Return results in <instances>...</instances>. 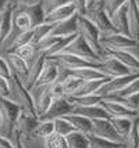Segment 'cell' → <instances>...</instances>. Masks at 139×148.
Segmentation results:
<instances>
[{"label":"cell","mask_w":139,"mask_h":148,"mask_svg":"<svg viewBox=\"0 0 139 148\" xmlns=\"http://www.w3.org/2000/svg\"><path fill=\"white\" fill-rule=\"evenodd\" d=\"M61 53H70V54H74V56H78V57L84 58V60L89 61V62H93V64H99L102 61V57L93 50L91 45L81 36L80 33L73 39V42L67 46Z\"/></svg>","instance_id":"obj_5"},{"label":"cell","mask_w":139,"mask_h":148,"mask_svg":"<svg viewBox=\"0 0 139 148\" xmlns=\"http://www.w3.org/2000/svg\"><path fill=\"white\" fill-rule=\"evenodd\" d=\"M111 22L120 33H124L127 36H131L129 21H128V3H125L124 6H121L115 13L113 14Z\"/></svg>","instance_id":"obj_20"},{"label":"cell","mask_w":139,"mask_h":148,"mask_svg":"<svg viewBox=\"0 0 139 148\" xmlns=\"http://www.w3.org/2000/svg\"><path fill=\"white\" fill-rule=\"evenodd\" d=\"M53 100L54 98L52 97V94L49 93L47 87L39 91V97H38V100H36V114H38V118L46 112L47 108L50 107V104L53 103Z\"/></svg>","instance_id":"obj_32"},{"label":"cell","mask_w":139,"mask_h":148,"mask_svg":"<svg viewBox=\"0 0 139 148\" xmlns=\"http://www.w3.org/2000/svg\"><path fill=\"white\" fill-rule=\"evenodd\" d=\"M53 122H54V133L63 136V137H66V136H68L70 133L75 132V127H74V126L68 122V121H67L64 116L54 119Z\"/></svg>","instance_id":"obj_35"},{"label":"cell","mask_w":139,"mask_h":148,"mask_svg":"<svg viewBox=\"0 0 139 148\" xmlns=\"http://www.w3.org/2000/svg\"><path fill=\"white\" fill-rule=\"evenodd\" d=\"M138 122H139V116L133 119L132 127L129 130V133L124 138L122 145L124 148H139V129H138Z\"/></svg>","instance_id":"obj_34"},{"label":"cell","mask_w":139,"mask_h":148,"mask_svg":"<svg viewBox=\"0 0 139 148\" xmlns=\"http://www.w3.org/2000/svg\"><path fill=\"white\" fill-rule=\"evenodd\" d=\"M74 3V6L77 7V13L84 15L88 10V0H71Z\"/></svg>","instance_id":"obj_46"},{"label":"cell","mask_w":139,"mask_h":148,"mask_svg":"<svg viewBox=\"0 0 139 148\" xmlns=\"http://www.w3.org/2000/svg\"><path fill=\"white\" fill-rule=\"evenodd\" d=\"M92 134L122 144V138L118 136V133L113 127L111 122L109 119H95V121H92Z\"/></svg>","instance_id":"obj_14"},{"label":"cell","mask_w":139,"mask_h":148,"mask_svg":"<svg viewBox=\"0 0 139 148\" xmlns=\"http://www.w3.org/2000/svg\"><path fill=\"white\" fill-rule=\"evenodd\" d=\"M45 148H68L66 141V137L53 133L45 138Z\"/></svg>","instance_id":"obj_38"},{"label":"cell","mask_w":139,"mask_h":148,"mask_svg":"<svg viewBox=\"0 0 139 148\" xmlns=\"http://www.w3.org/2000/svg\"><path fill=\"white\" fill-rule=\"evenodd\" d=\"M103 1H104V10L109 14V17L111 18L113 14L115 13L121 6H124L125 3H128L129 0H103Z\"/></svg>","instance_id":"obj_40"},{"label":"cell","mask_w":139,"mask_h":148,"mask_svg":"<svg viewBox=\"0 0 139 148\" xmlns=\"http://www.w3.org/2000/svg\"><path fill=\"white\" fill-rule=\"evenodd\" d=\"M114 57L118 60L120 62L125 65L127 68H129L132 73L139 72V58L133 56L132 53L128 50H113V49H103V56L102 57Z\"/></svg>","instance_id":"obj_15"},{"label":"cell","mask_w":139,"mask_h":148,"mask_svg":"<svg viewBox=\"0 0 139 148\" xmlns=\"http://www.w3.org/2000/svg\"><path fill=\"white\" fill-rule=\"evenodd\" d=\"M1 125H3V121H1V115H0V130H1Z\"/></svg>","instance_id":"obj_52"},{"label":"cell","mask_w":139,"mask_h":148,"mask_svg":"<svg viewBox=\"0 0 139 148\" xmlns=\"http://www.w3.org/2000/svg\"><path fill=\"white\" fill-rule=\"evenodd\" d=\"M135 93H139V76L136 79H133L131 83L127 86L122 91H120V96H129V94H135Z\"/></svg>","instance_id":"obj_44"},{"label":"cell","mask_w":139,"mask_h":148,"mask_svg":"<svg viewBox=\"0 0 139 148\" xmlns=\"http://www.w3.org/2000/svg\"><path fill=\"white\" fill-rule=\"evenodd\" d=\"M39 122V118L36 115H32L25 110H21L20 115L15 121V125H14V130H17L22 136V138H33L35 130L38 127Z\"/></svg>","instance_id":"obj_8"},{"label":"cell","mask_w":139,"mask_h":148,"mask_svg":"<svg viewBox=\"0 0 139 148\" xmlns=\"http://www.w3.org/2000/svg\"><path fill=\"white\" fill-rule=\"evenodd\" d=\"M98 69L102 73H104L109 77H118L124 75L132 73L129 68H127L122 62H120L118 60L114 57H102V61L98 64Z\"/></svg>","instance_id":"obj_11"},{"label":"cell","mask_w":139,"mask_h":148,"mask_svg":"<svg viewBox=\"0 0 139 148\" xmlns=\"http://www.w3.org/2000/svg\"><path fill=\"white\" fill-rule=\"evenodd\" d=\"M13 53H15L18 57H21L22 60L25 61H29L32 60L33 56H35V46L33 45H24V46H20L17 49H14Z\"/></svg>","instance_id":"obj_39"},{"label":"cell","mask_w":139,"mask_h":148,"mask_svg":"<svg viewBox=\"0 0 139 148\" xmlns=\"http://www.w3.org/2000/svg\"><path fill=\"white\" fill-rule=\"evenodd\" d=\"M98 1H102V0H88V7L93 6V4H95V3H98Z\"/></svg>","instance_id":"obj_51"},{"label":"cell","mask_w":139,"mask_h":148,"mask_svg":"<svg viewBox=\"0 0 139 148\" xmlns=\"http://www.w3.org/2000/svg\"><path fill=\"white\" fill-rule=\"evenodd\" d=\"M138 76H139V72L124 75V76H118V77H111V79H109L106 83L100 87L96 94H99L102 97L110 96V94H118L120 91L124 90L127 86L131 83L133 79H136Z\"/></svg>","instance_id":"obj_9"},{"label":"cell","mask_w":139,"mask_h":148,"mask_svg":"<svg viewBox=\"0 0 139 148\" xmlns=\"http://www.w3.org/2000/svg\"><path fill=\"white\" fill-rule=\"evenodd\" d=\"M8 1H10V0H0V10H1L3 7L6 6V4L8 3Z\"/></svg>","instance_id":"obj_50"},{"label":"cell","mask_w":139,"mask_h":148,"mask_svg":"<svg viewBox=\"0 0 139 148\" xmlns=\"http://www.w3.org/2000/svg\"><path fill=\"white\" fill-rule=\"evenodd\" d=\"M138 1H139V0H138Z\"/></svg>","instance_id":"obj_56"},{"label":"cell","mask_w":139,"mask_h":148,"mask_svg":"<svg viewBox=\"0 0 139 148\" xmlns=\"http://www.w3.org/2000/svg\"><path fill=\"white\" fill-rule=\"evenodd\" d=\"M99 104L106 110V112L110 116H124V118H131V119H135L139 116L138 111L129 110V108H127L118 103H114V101H109V100L102 98V101Z\"/></svg>","instance_id":"obj_18"},{"label":"cell","mask_w":139,"mask_h":148,"mask_svg":"<svg viewBox=\"0 0 139 148\" xmlns=\"http://www.w3.org/2000/svg\"><path fill=\"white\" fill-rule=\"evenodd\" d=\"M73 104L68 101L67 97H61V98H56L53 100V103L50 104V107L47 108V111L42 116H39L40 121H54L57 118L66 116L68 114H71L74 111Z\"/></svg>","instance_id":"obj_10"},{"label":"cell","mask_w":139,"mask_h":148,"mask_svg":"<svg viewBox=\"0 0 139 148\" xmlns=\"http://www.w3.org/2000/svg\"><path fill=\"white\" fill-rule=\"evenodd\" d=\"M13 25L15 26L20 32L29 31V29H32L33 28L32 21H31V18H29V15L22 10V7H21V10H17V7H15L14 14H13Z\"/></svg>","instance_id":"obj_29"},{"label":"cell","mask_w":139,"mask_h":148,"mask_svg":"<svg viewBox=\"0 0 139 148\" xmlns=\"http://www.w3.org/2000/svg\"><path fill=\"white\" fill-rule=\"evenodd\" d=\"M17 4L10 0L6 6L0 10V47L10 36L13 31V14Z\"/></svg>","instance_id":"obj_12"},{"label":"cell","mask_w":139,"mask_h":148,"mask_svg":"<svg viewBox=\"0 0 139 148\" xmlns=\"http://www.w3.org/2000/svg\"><path fill=\"white\" fill-rule=\"evenodd\" d=\"M40 121V119H39ZM54 133V122L53 121H40L38 127L35 130V137L38 138H46Z\"/></svg>","instance_id":"obj_36"},{"label":"cell","mask_w":139,"mask_h":148,"mask_svg":"<svg viewBox=\"0 0 139 148\" xmlns=\"http://www.w3.org/2000/svg\"><path fill=\"white\" fill-rule=\"evenodd\" d=\"M59 68H60V64L57 61H54L52 58H47L46 57V61H45V65H43V69L40 72L39 77L36 79V82L31 87V94H35L36 91L39 93L40 90L46 89L47 86H50L52 83H54L56 80H59Z\"/></svg>","instance_id":"obj_6"},{"label":"cell","mask_w":139,"mask_h":148,"mask_svg":"<svg viewBox=\"0 0 139 148\" xmlns=\"http://www.w3.org/2000/svg\"><path fill=\"white\" fill-rule=\"evenodd\" d=\"M45 61H46V53L45 51H35V61L33 64L29 66V71H28V75L24 80V84L27 86V89L31 90L36 79L39 77L40 72L43 69V65H45Z\"/></svg>","instance_id":"obj_17"},{"label":"cell","mask_w":139,"mask_h":148,"mask_svg":"<svg viewBox=\"0 0 139 148\" xmlns=\"http://www.w3.org/2000/svg\"><path fill=\"white\" fill-rule=\"evenodd\" d=\"M138 112H139V110H138Z\"/></svg>","instance_id":"obj_55"},{"label":"cell","mask_w":139,"mask_h":148,"mask_svg":"<svg viewBox=\"0 0 139 148\" xmlns=\"http://www.w3.org/2000/svg\"><path fill=\"white\" fill-rule=\"evenodd\" d=\"M64 118L75 127V130H78L81 133H85V134L92 133V119H89L84 115H80V114H74V112L66 115Z\"/></svg>","instance_id":"obj_25"},{"label":"cell","mask_w":139,"mask_h":148,"mask_svg":"<svg viewBox=\"0 0 139 148\" xmlns=\"http://www.w3.org/2000/svg\"><path fill=\"white\" fill-rule=\"evenodd\" d=\"M88 140H89V148H120L122 147L121 143H114L111 140H107L99 136H95L92 133L88 134Z\"/></svg>","instance_id":"obj_33"},{"label":"cell","mask_w":139,"mask_h":148,"mask_svg":"<svg viewBox=\"0 0 139 148\" xmlns=\"http://www.w3.org/2000/svg\"><path fill=\"white\" fill-rule=\"evenodd\" d=\"M46 57L57 61L60 65H63L68 71L78 69V68H84V66H96V68H98V64L89 62V61H86L84 58L78 57V56H74V54H70V53H59V54L46 56Z\"/></svg>","instance_id":"obj_13"},{"label":"cell","mask_w":139,"mask_h":148,"mask_svg":"<svg viewBox=\"0 0 139 148\" xmlns=\"http://www.w3.org/2000/svg\"><path fill=\"white\" fill-rule=\"evenodd\" d=\"M128 21H129V31L131 38L139 43V1L129 0L128 1Z\"/></svg>","instance_id":"obj_22"},{"label":"cell","mask_w":139,"mask_h":148,"mask_svg":"<svg viewBox=\"0 0 139 148\" xmlns=\"http://www.w3.org/2000/svg\"><path fill=\"white\" fill-rule=\"evenodd\" d=\"M84 83V80L77 77L73 73H68L63 80H61V84H63V89H64V94L66 97H70V96H74L75 91L80 89V86Z\"/></svg>","instance_id":"obj_31"},{"label":"cell","mask_w":139,"mask_h":148,"mask_svg":"<svg viewBox=\"0 0 139 148\" xmlns=\"http://www.w3.org/2000/svg\"><path fill=\"white\" fill-rule=\"evenodd\" d=\"M84 15H85L86 18H89L93 24H95V26L99 29V32L102 36L118 32V31L115 29V26L113 25L111 18L109 17V14H107L106 10H104V1H103V0L95 3L93 6H89Z\"/></svg>","instance_id":"obj_2"},{"label":"cell","mask_w":139,"mask_h":148,"mask_svg":"<svg viewBox=\"0 0 139 148\" xmlns=\"http://www.w3.org/2000/svg\"><path fill=\"white\" fill-rule=\"evenodd\" d=\"M21 110L22 108H21V105L17 101L0 96V115H1V121H3L0 133L3 136L11 138L14 125H15V121H17V118L20 115Z\"/></svg>","instance_id":"obj_1"},{"label":"cell","mask_w":139,"mask_h":148,"mask_svg":"<svg viewBox=\"0 0 139 148\" xmlns=\"http://www.w3.org/2000/svg\"><path fill=\"white\" fill-rule=\"evenodd\" d=\"M74 114H80V115H84L89 119H109L110 115L106 112V110L100 105V104H96V105H89V107H75L73 111Z\"/></svg>","instance_id":"obj_24"},{"label":"cell","mask_w":139,"mask_h":148,"mask_svg":"<svg viewBox=\"0 0 139 148\" xmlns=\"http://www.w3.org/2000/svg\"><path fill=\"white\" fill-rule=\"evenodd\" d=\"M52 35L56 36H61V38H68L78 33V25H77V14L70 17L68 19H64L61 22H57L53 25L52 29Z\"/></svg>","instance_id":"obj_19"},{"label":"cell","mask_w":139,"mask_h":148,"mask_svg":"<svg viewBox=\"0 0 139 148\" xmlns=\"http://www.w3.org/2000/svg\"><path fill=\"white\" fill-rule=\"evenodd\" d=\"M71 0H42V4H43V10L45 13H50L52 10L57 8L60 6H64L67 3H70Z\"/></svg>","instance_id":"obj_41"},{"label":"cell","mask_w":139,"mask_h":148,"mask_svg":"<svg viewBox=\"0 0 139 148\" xmlns=\"http://www.w3.org/2000/svg\"><path fill=\"white\" fill-rule=\"evenodd\" d=\"M77 25H78V33L102 57L103 56V47L100 46V36L102 35H100L99 29L95 26V24L91 19L86 18L85 15H81V14H77Z\"/></svg>","instance_id":"obj_4"},{"label":"cell","mask_w":139,"mask_h":148,"mask_svg":"<svg viewBox=\"0 0 139 148\" xmlns=\"http://www.w3.org/2000/svg\"><path fill=\"white\" fill-rule=\"evenodd\" d=\"M11 141H13V144H14V148H25L24 143H22V136H21L17 130H14V132H13Z\"/></svg>","instance_id":"obj_47"},{"label":"cell","mask_w":139,"mask_h":148,"mask_svg":"<svg viewBox=\"0 0 139 148\" xmlns=\"http://www.w3.org/2000/svg\"><path fill=\"white\" fill-rule=\"evenodd\" d=\"M0 148H14V144L11 141V138L3 136L1 133H0Z\"/></svg>","instance_id":"obj_48"},{"label":"cell","mask_w":139,"mask_h":148,"mask_svg":"<svg viewBox=\"0 0 139 148\" xmlns=\"http://www.w3.org/2000/svg\"><path fill=\"white\" fill-rule=\"evenodd\" d=\"M109 79L111 77H103V79H96V80H86L84 83L80 86V89L75 91L74 96L78 97V96H89V94H96L98 90L103 84L106 83Z\"/></svg>","instance_id":"obj_27"},{"label":"cell","mask_w":139,"mask_h":148,"mask_svg":"<svg viewBox=\"0 0 139 148\" xmlns=\"http://www.w3.org/2000/svg\"><path fill=\"white\" fill-rule=\"evenodd\" d=\"M53 29V24H47V22H43L38 26H33V39H32V45L35 46L40 39H43L46 35L52 32Z\"/></svg>","instance_id":"obj_37"},{"label":"cell","mask_w":139,"mask_h":148,"mask_svg":"<svg viewBox=\"0 0 139 148\" xmlns=\"http://www.w3.org/2000/svg\"><path fill=\"white\" fill-rule=\"evenodd\" d=\"M70 73L75 75L77 77L82 79L84 82L86 80H96V79H103V77H109L104 73L96 68V66H84V68H78V69H73L70 71Z\"/></svg>","instance_id":"obj_28"},{"label":"cell","mask_w":139,"mask_h":148,"mask_svg":"<svg viewBox=\"0 0 139 148\" xmlns=\"http://www.w3.org/2000/svg\"><path fill=\"white\" fill-rule=\"evenodd\" d=\"M100 46L103 49H113V50H129V49H139V43L131 36L124 33H110L100 36Z\"/></svg>","instance_id":"obj_7"},{"label":"cell","mask_w":139,"mask_h":148,"mask_svg":"<svg viewBox=\"0 0 139 148\" xmlns=\"http://www.w3.org/2000/svg\"><path fill=\"white\" fill-rule=\"evenodd\" d=\"M10 84H11V94L13 93L15 94V100L14 101H17L20 104L22 110H25L29 114L38 116V114H36V101H35L33 96L31 94L29 89H27V86L24 84L22 79L11 72Z\"/></svg>","instance_id":"obj_3"},{"label":"cell","mask_w":139,"mask_h":148,"mask_svg":"<svg viewBox=\"0 0 139 148\" xmlns=\"http://www.w3.org/2000/svg\"><path fill=\"white\" fill-rule=\"evenodd\" d=\"M0 76L8 77V79L11 76V69H10V66L7 64L6 58L1 57V56H0Z\"/></svg>","instance_id":"obj_45"},{"label":"cell","mask_w":139,"mask_h":148,"mask_svg":"<svg viewBox=\"0 0 139 148\" xmlns=\"http://www.w3.org/2000/svg\"><path fill=\"white\" fill-rule=\"evenodd\" d=\"M47 90H49V93L52 94V97H53L54 100H56V98H61V97H66L63 84H61V82H59V80H56L54 83H52L50 86H47Z\"/></svg>","instance_id":"obj_42"},{"label":"cell","mask_w":139,"mask_h":148,"mask_svg":"<svg viewBox=\"0 0 139 148\" xmlns=\"http://www.w3.org/2000/svg\"><path fill=\"white\" fill-rule=\"evenodd\" d=\"M0 96L11 98V84H10L8 77L0 76Z\"/></svg>","instance_id":"obj_43"},{"label":"cell","mask_w":139,"mask_h":148,"mask_svg":"<svg viewBox=\"0 0 139 148\" xmlns=\"http://www.w3.org/2000/svg\"><path fill=\"white\" fill-rule=\"evenodd\" d=\"M120 148H124V145H122V147H120Z\"/></svg>","instance_id":"obj_54"},{"label":"cell","mask_w":139,"mask_h":148,"mask_svg":"<svg viewBox=\"0 0 139 148\" xmlns=\"http://www.w3.org/2000/svg\"><path fill=\"white\" fill-rule=\"evenodd\" d=\"M66 141L68 148H89L88 134L81 133L78 130H75L68 136H66Z\"/></svg>","instance_id":"obj_30"},{"label":"cell","mask_w":139,"mask_h":148,"mask_svg":"<svg viewBox=\"0 0 139 148\" xmlns=\"http://www.w3.org/2000/svg\"><path fill=\"white\" fill-rule=\"evenodd\" d=\"M138 129H139V122H138Z\"/></svg>","instance_id":"obj_53"},{"label":"cell","mask_w":139,"mask_h":148,"mask_svg":"<svg viewBox=\"0 0 139 148\" xmlns=\"http://www.w3.org/2000/svg\"><path fill=\"white\" fill-rule=\"evenodd\" d=\"M4 58H6V61H7V64H8V66H10L11 72L15 73L17 76H20L21 79L24 77V80H25V77L28 75V71H29V65L27 64V61L22 60L21 57H18L13 51H7Z\"/></svg>","instance_id":"obj_21"},{"label":"cell","mask_w":139,"mask_h":148,"mask_svg":"<svg viewBox=\"0 0 139 148\" xmlns=\"http://www.w3.org/2000/svg\"><path fill=\"white\" fill-rule=\"evenodd\" d=\"M20 7V6H18ZM22 10L29 15V18L32 21L33 26H38L40 24L45 22V10H43V4H42V0H35L32 4H28V6H24Z\"/></svg>","instance_id":"obj_23"},{"label":"cell","mask_w":139,"mask_h":148,"mask_svg":"<svg viewBox=\"0 0 139 148\" xmlns=\"http://www.w3.org/2000/svg\"><path fill=\"white\" fill-rule=\"evenodd\" d=\"M13 1L17 4V6L24 7V6H28V4H32L35 0H13Z\"/></svg>","instance_id":"obj_49"},{"label":"cell","mask_w":139,"mask_h":148,"mask_svg":"<svg viewBox=\"0 0 139 148\" xmlns=\"http://www.w3.org/2000/svg\"><path fill=\"white\" fill-rule=\"evenodd\" d=\"M77 13V7L74 6L73 1H70V3H67L64 6H60L57 8H54L52 10L50 13H47L45 15V22L47 24H57V22H61V21H64V19H68L70 17H73Z\"/></svg>","instance_id":"obj_16"},{"label":"cell","mask_w":139,"mask_h":148,"mask_svg":"<svg viewBox=\"0 0 139 148\" xmlns=\"http://www.w3.org/2000/svg\"><path fill=\"white\" fill-rule=\"evenodd\" d=\"M109 121L111 122L113 127L115 129V132L118 133V136L122 138V141H124V138L128 136L129 130L132 127L133 119H131V118H124V116H110Z\"/></svg>","instance_id":"obj_26"}]
</instances>
